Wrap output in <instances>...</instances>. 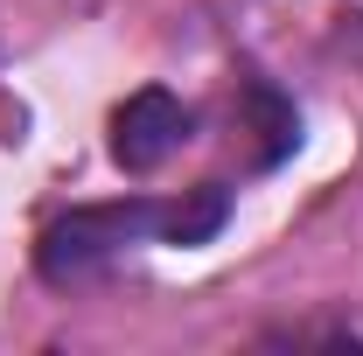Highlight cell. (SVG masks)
Instances as JSON below:
<instances>
[{"label":"cell","instance_id":"1","mask_svg":"<svg viewBox=\"0 0 363 356\" xmlns=\"http://www.w3.org/2000/svg\"><path fill=\"white\" fill-rule=\"evenodd\" d=\"M230 223V189L203 182L189 196H112V203H77L35 238V272L49 287H84L112 259L140 245H210Z\"/></svg>","mask_w":363,"mask_h":356},{"label":"cell","instance_id":"3","mask_svg":"<svg viewBox=\"0 0 363 356\" xmlns=\"http://www.w3.org/2000/svg\"><path fill=\"white\" fill-rule=\"evenodd\" d=\"M238 98H245V126L259 133V154H252V168L266 175V168H279V161L301 147V112H294V98L272 84V77H259V70H245Z\"/></svg>","mask_w":363,"mask_h":356},{"label":"cell","instance_id":"2","mask_svg":"<svg viewBox=\"0 0 363 356\" xmlns=\"http://www.w3.org/2000/svg\"><path fill=\"white\" fill-rule=\"evenodd\" d=\"M196 140V105H182L175 91L147 84L112 112V161L126 175H154L168 154H182Z\"/></svg>","mask_w":363,"mask_h":356}]
</instances>
